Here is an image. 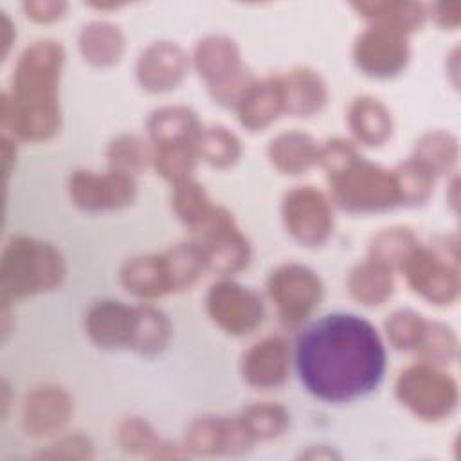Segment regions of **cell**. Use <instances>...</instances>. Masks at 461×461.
<instances>
[{
    "instance_id": "obj_26",
    "label": "cell",
    "mask_w": 461,
    "mask_h": 461,
    "mask_svg": "<svg viewBox=\"0 0 461 461\" xmlns=\"http://www.w3.org/2000/svg\"><path fill=\"white\" fill-rule=\"evenodd\" d=\"M457 157L456 140L448 133H429L425 135L418 148L414 160L427 167L430 173H441L448 169Z\"/></svg>"
},
{
    "instance_id": "obj_35",
    "label": "cell",
    "mask_w": 461,
    "mask_h": 461,
    "mask_svg": "<svg viewBox=\"0 0 461 461\" xmlns=\"http://www.w3.org/2000/svg\"><path fill=\"white\" fill-rule=\"evenodd\" d=\"M285 412L276 405H256L245 414L243 425L250 436H274L285 427Z\"/></svg>"
},
{
    "instance_id": "obj_28",
    "label": "cell",
    "mask_w": 461,
    "mask_h": 461,
    "mask_svg": "<svg viewBox=\"0 0 461 461\" xmlns=\"http://www.w3.org/2000/svg\"><path fill=\"white\" fill-rule=\"evenodd\" d=\"M193 142H167L158 144L155 157L157 169L171 180H185V175L193 169Z\"/></svg>"
},
{
    "instance_id": "obj_30",
    "label": "cell",
    "mask_w": 461,
    "mask_h": 461,
    "mask_svg": "<svg viewBox=\"0 0 461 461\" xmlns=\"http://www.w3.org/2000/svg\"><path fill=\"white\" fill-rule=\"evenodd\" d=\"M425 328H427V321H423L421 315L411 310L394 312L387 319V333L396 348L418 349L423 339Z\"/></svg>"
},
{
    "instance_id": "obj_2",
    "label": "cell",
    "mask_w": 461,
    "mask_h": 461,
    "mask_svg": "<svg viewBox=\"0 0 461 461\" xmlns=\"http://www.w3.org/2000/svg\"><path fill=\"white\" fill-rule=\"evenodd\" d=\"M61 47L38 41L22 56L16 74L13 124L23 137H49L58 128L56 81L61 67Z\"/></svg>"
},
{
    "instance_id": "obj_9",
    "label": "cell",
    "mask_w": 461,
    "mask_h": 461,
    "mask_svg": "<svg viewBox=\"0 0 461 461\" xmlns=\"http://www.w3.org/2000/svg\"><path fill=\"white\" fill-rule=\"evenodd\" d=\"M207 306L212 319L230 333H247L263 317L261 299L236 283L223 281L214 285L209 292Z\"/></svg>"
},
{
    "instance_id": "obj_27",
    "label": "cell",
    "mask_w": 461,
    "mask_h": 461,
    "mask_svg": "<svg viewBox=\"0 0 461 461\" xmlns=\"http://www.w3.org/2000/svg\"><path fill=\"white\" fill-rule=\"evenodd\" d=\"M68 402L59 391H40L27 405V420L36 423L38 430H49L59 427L67 420Z\"/></svg>"
},
{
    "instance_id": "obj_31",
    "label": "cell",
    "mask_w": 461,
    "mask_h": 461,
    "mask_svg": "<svg viewBox=\"0 0 461 461\" xmlns=\"http://www.w3.org/2000/svg\"><path fill=\"white\" fill-rule=\"evenodd\" d=\"M414 250V240L407 230L393 229L378 236L373 245V254L376 263L389 267V265H403L405 259Z\"/></svg>"
},
{
    "instance_id": "obj_15",
    "label": "cell",
    "mask_w": 461,
    "mask_h": 461,
    "mask_svg": "<svg viewBox=\"0 0 461 461\" xmlns=\"http://www.w3.org/2000/svg\"><path fill=\"white\" fill-rule=\"evenodd\" d=\"M137 312L122 306L121 303L106 301L95 304L86 319L90 337L106 348L130 344L133 340Z\"/></svg>"
},
{
    "instance_id": "obj_37",
    "label": "cell",
    "mask_w": 461,
    "mask_h": 461,
    "mask_svg": "<svg viewBox=\"0 0 461 461\" xmlns=\"http://www.w3.org/2000/svg\"><path fill=\"white\" fill-rule=\"evenodd\" d=\"M436 18L441 25L456 27L461 18V4L459 2H441L436 5Z\"/></svg>"
},
{
    "instance_id": "obj_3",
    "label": "cell",
    "mask_w": 461,
    "mask_h": 461,
    "mask_svg": "<svg viewBox=\"0 0 461 461\" xmlns=\"http://www.w3.org/2000/svg\"><path fill=\"white\" fill-rule=\"evenodd\" d=\"M337 202L351 211L393 207L402 200L394 175L362 160L348 142H330L322 149Z\"/></svg>"
},
{
    "instance_id": "obj_5",
    "label": "cell",
    "mask_w": 461,
    "mask_h": 461,
    "mask_svg": "<svg viewBox=\"0 0 461 461\" xmlns=\"http://www.w3.org/2000/svg\"><path fill=\"white\" fill-rule=\"evenodd\" d=\"M396 394L418 416L436 420L450 414L456 407L457 385L434 367L414 366L400 375Z\"/></svg>"
},
{
    "instance_id": "obj_29",
    "label": "cell",
    "mask_w": 461,
    "mask_h": 461,
    "mask_svg": "<svg viewBox=\"0 0 461 461\" xmlns=\"http://www.w3.org/2000/svg\"><path fill=\"white\" fill-rule=\"evenodd\" d=\"M135 319V331L131 346L140 351L158 349L167 335V326L164 317L151 308H139Z\"/></svg>"
},
{
    "instance_id": "obj_6",
    "label": "cell",
    "mask_w": 461,
    "mask_h": 461,
    "mask_svg": "<svg viewBox=\"0 0 461 461\" xmlns=\"http://www.w3.org/2000/svg\"><path fill=\"white\" fill-rule=\"evenodd\" d=\"M191 227L200 236L196 247L211 268L232 272L247 263V241L232 227V220L225 211L209 207Z\"/></svg>"
},
{
    "instance_id": "obj_24",
    "label": "cell",
    "mask_w": 461,
    "mask_h": 461,
    "mask_svg": "<svg viewBox=\"0 0 461 461\" xmlns=\"http://www.w3.org/2000/svg\"><path fill=\"white\" fill-rule=\"evenodd\" d=\"M196 130L198 126L193 113L184 108L160 110L149 122V131L157 146L167 142H193L198 133Z\"/></svg>"
},
{
    "instance_id": "obj_22",
    "label": "cell",
    "mask_w": 461,
    "mask_h": 461,
    "mask_svg": "<svg viewBox=\"0 0 461 461\" xmlns=\"http://www.w3.org/2000/svg\"><path fill=\"white\" fill-rule=\"evenodd\" d=\"M317 149L310 137L303 133H285L272 140L270 158L272 162L288 173H297L306 169L315 158Z\"/></svg>"
},
{
    "instance_id": "obj_23",
    "label": "cell",
    "mask_w": 461,
    "mask_h": 461,
    "mask_svg": "<svg viewBox=\"0 0 461 461\" xmlns=\"http://www.w3.org/2000/svg\"><path fill=\"white\" fill-rule=\"evenodd\" d=\"M393 281L387 267L371 261L357 267L349 277V290L364 304H378L391 295Z\"/></svg>"
},
{
    "instance_id": "obj_8",
    "label": "cell",
    "mask_w": 461,
    "mask_h": 461,
    "mask_svg": "<svg viewBox=\"0 0 461 461\" xmlns=\"http://www.w3.org/2000/svg\"><path fill=\"white\" fill-rule=\"evenodd\" d=\"M196 65L220 99H232L238 92H245V74L234 43L223 36H211L200 41L196 49Z\"/></svg>"
},
{
    "instance_id": "obj_1",
    "label": "cell",
    "mask_w": 461,
    "mask_h": 461,
    "mask_svg": "<svg viewBox=\"0 0 461 461\" xmlns=\"http://www.w3.org/2000/svg\"><path fill=\"white\" fill-rule=\"evenodd\" d=\"M297 373L304 387L326 402H346L375 389L385 351L376 330L349 313L326 315L297 340Z\"/></svg>"
},
{
    "instance_id": "obj_36",
    "label": "cell",
    "mask_w": 461,
    "mask_h": 461,
    "mask_svg": "<svg viewBox=\"0 0 461 461\" xmlns=\"http://www.w3.org/2000/svg\"><path fill=\"white\" fill-rule=\"evenodd\" d=\"M110 157L112 162L117 164L122 173H126L128 169L140 167L146 162V149L135 137H124L112 144Z\"/></svg>"
},
{
    "instance_id": "obj_21",
    "label": "cell",
    "mask_w": 461,
    "mask_h": 461,
    "mask_svg": "<svg viewBox=\"0 0 461 461\" xmlns=\"http://www.w3.org/2000/svg\"><path fill=\"white\" fill-rule=\"evenodd\" d=\"M285 88V108L294 113H312L324 103V85L310 70H297L286 81Z\"/></svg>"
},
{
    "instance_id": "obj_33",
    "label": "cell",
    "mask_w": 461,
    "mask_h": 461,
    "mask_svg": "<svg viewBox=\"0 0 461 461\" xmlns=\"http://www.w3.org/2000/svg\"><path fill=\"white\" fill-rule=\"evenodd\" d=\"M456 344L457 342L450 328L438 322H427V328L418 349L429 360L448 362L456 355Z\"/></svg>"
},
{
    "instance_id": "obj_18",
    "label": "cell",
    "mask_w": 461,
    "mask_h": 461,
    "mask_svg": "<svg viewBox=\"0 0 461 461\" xmlns=\"http://www.w3.org/2000/svg\"><path fill=\"white\" fill-rule=\"evenodd\" d=\"M285 108L283 81L274 77L249 86L240 101V119L249 128L268 124Z\"/></svg>"
},
{
    "instance_id": "obj_20",
    "label": "cell",
    "mask_w": 461,
    "mask_h": 461,
    "mask_svg": "<svg viewBox=\"0 0 461 461\" xmlns=\"http://www.w3.org/2000/svg\"><path fill=\"white\" fill-rule=\"evenodd\" d=\"M349 124L355 135L367 144H380L391 133L387 110L371 97H360L349 110Z\"/></svg>"
},
{
    "instance_id": "obj_4",
    "label": "cell",
    "mask_w": 461,
    "mask_h": 461,
    "mask_svg": "<svg viewBox=\"0 0 461 461\" xmlns=\"http://www.w3.org/2000/svg\"><path fill=\"white\" fill-rule=\"evenodd\" d=\"M63 276L59 254L47 243L16 240L5 252L2 283L13 295L52 288Z\"/></svg>"
},
{
    "instance_id": "obj_32",
    "label": "cell",
    "mask_w": 461,
    "mask_h": 461,
    "mask_svg": "<svg viewBox=\"0 0 461 461\" xmlns=\"http://www.w3.org/2000/svg\"><path fill=\"white\" fill-rule=\"evenodd\" d=\"M198 149L209 162L218 166L230 164L240 153L238 140L223 128H212L200 133Z\"/></svg>"
},
{
    "instance_id": "obj_13",
    "label": "cell",
    "mask_w": 461,
    "mask_h": 461,
    "mask_svg": "<svg viewBox=\"0 0 461 461\" xmlns=\"http://www.w3.org/2000/svg\"><path fill=\"white\" fill-rule=\"evenodd\" d=\"M70 193L76 203L85 209L121 207L131 202L135 184L122 171H112L101 176L92 173H76L70 180Z\"/></svg>"
},
{
    "instance_id": "obj_12",
    "label": "cell",
    "mask_w": 461,
    "mask_h": 461,
    "mask_svg": "<svg viewBox=\"0 0 461 461\" xmlns=\"http://www.w3.org/2000/svg\"><path fill=\"white\" fill-rule=\"evenodd\" d=\"M411 286L432 303L445 304L456 299L459 279L457 270L436 254L414 249L403 263Z\"/></svg>"
},
{
    "instance_id": "obj_17",
    "label": "cell",
    "mask_w": 461,
    "mask_h": 461,
    "mask_svg": "<svg viewBox=\"0 0 461 461\" xmlns=\"http://www.w3.org/2000/svg\"><path fill=\"white\" fill-rule=\"evenodd\" d=\"M185 70L184 52L171 43H155L140 58L139 77L151 90L175 85Z\"/></svg>"
},
{
    "instance_id": "obj_25",
    "label": "cell",
    "mask_w": 461,
    "mask_h": 461,
    "mask_svg": "<svg viewBox=\"0 0 461 461\" xmlns=\"http://www.w3.org/2000/svg\"><path fill=\"white\" fill-rule=\"evenodd\" d=\"M122 49L119 31L108 23H92L81 34V50L94 63H112Z\"/></svg>"
},
{
    "instance_id": "obj_7",
    "label": "cell",
    "mask_w": 461,
    "mask_h": 461,
    "mask_svg": "<svg viewBox=\"0 0 461 461\" xmlns=\"http://www.w3.org/2000/svg\"><path fill=\"white\" fill-rule=\"evenodd\" d=\"M268 292L283 321L295 324L313 310L322 288L319 277L306 267L285 265L272 274Z\"/></svg>"
},
{
    "instance_id": "obj_14",
    "label": "cell",
    "mask_w": 461,
    "mask_h": 461,
    "mask_svg": "<svg viewBox=\"0 0 461 461\" xmlns=\"http://www.w3.org/2000/svg\"><path fill=\"white\" fill-rule=\"evenodd\" d=\"M122 283L137 295H160L173 288H182L173 252L166 256L137 258L122 270Z\"/></svg>"
},
{
    "instance_id": "obj_34",
    "label": "cell",
    "mask_w": 461,
    "mask_h": 461,
    "mask_svg": "<svg viewBox=\"0 0 461 461\" xmlns=\"http://www.w3.org/2000/svg\"><path fill=\"white\" fill-rule=\"evenodd\" d=\"M394 178L398 182L400 194L403 200L407 198L411 202H420L430 191L432 173L427 167H423L420 162L411 160L400 167Z\"/></svg>"
},
{
    "instance_id": "obj_19",
    "label": "cell",
    "mask_w": 461,
    "mask_h": 461,
    "mask_svg": "<svg viewBox=\"0 0 461 461\" xmlns=\"http://www.w3.org/2000/svg\"><path fill=\"white\" fill-rule=\"evenodd\" d=\"M355 9L375 20L376 25L391 27L403 34L420 27L425 18L423 5L414 2H360L355 4Z\"/></svg>"
},
{
    "instance_id": "obj_10",
    "label": "cell",
    "mask_w": 461,
    "mask_h": 461,
    "mask_svg": "<svg viewBox=\"0 0 461 461\" xmlns=\"http://www.w3.org/2000/svg\"><path fill=\"white\" fill-rule=\"evenodd\" d=\"M283 214L290 232L306 245L321 243L331 229L330 205L312 187H299L288 193L283 203Z\"/></svg>"
},
{
    "instance_id": "obj_16",
    "label": "cell",
    "mask_w": 461,
    "mask_h": 461,
    "mask_svg": "<svg viewBox=\"0 0 461 461\" xmlns=\"http://www.w3.org/2000/svg\"><path fill=\"white\" fill-rule=\"evenodd\" d=\"M288 369V348L281 339H267L256 344L245 357L243 373L258 387H272L285 380Z\"/></svg>"
},
{
    "instance_id": "obj_11",
    "label": "cell",
    "mask_w": 461,
    "mask_h": 461,
    "mask_svg": "<svg viewBox=\"0 0 461 461\" xmlns=\"http://www.w3.org/2000/svg\"><path fill=\"white\" fill-rule=\"evenodd\" d=\"M409 58V47L405 34L375 25L367 29L355 45V59L362 70L373 76L396 74Z\"/></svg>"
},
{
    "instance_id": "obj_38",
    "label": "cell",
    "mask_w": 461,
    "mask_h": 461,
    "mask_svg": "<svg viewBox=\"0 0 461 461\" xmlns=\"http://www.w3.org/2000/svg\"><path fill=\"white\" fill-rule=\"evenodd\" d=\"M27 13L36 18V20H52L56 16H59V13L65 9V4H56V2H38V4H27L25 5Z\"/></svg>"
}]
</instances>
